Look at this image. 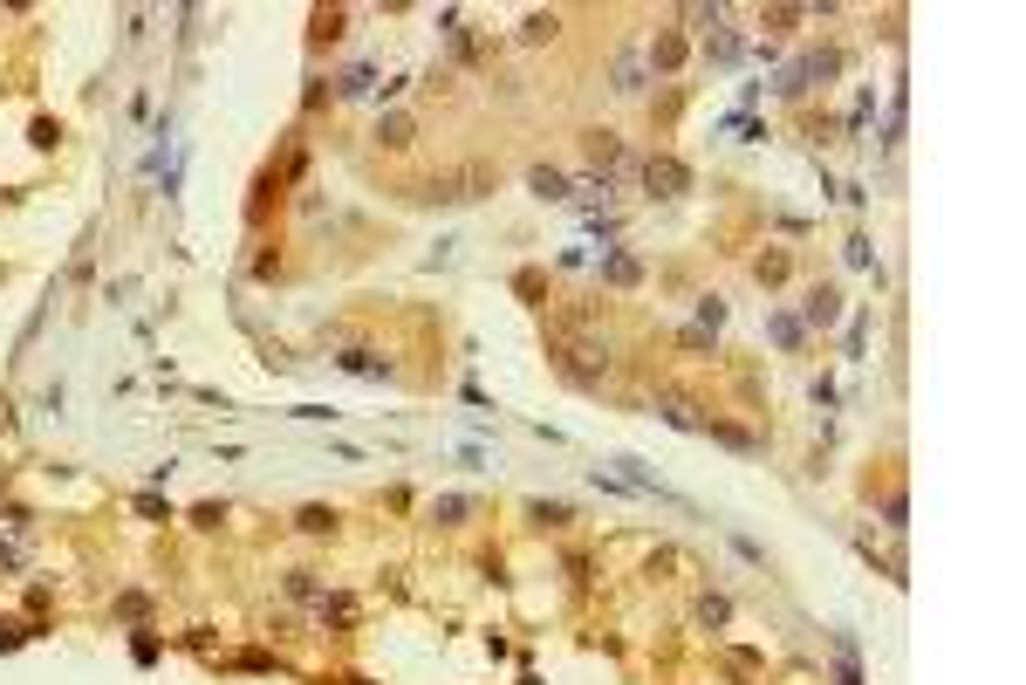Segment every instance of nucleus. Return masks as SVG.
<instances>
[{"mask_svg":"<svg viewBox=\"0 0 1026 685\" xmlns=\"http://www.w3.org/2000/svg\"><path fill=\"white\" fill-rule=\"evenodd\" d=\"M377 137H384L390 151H404V144H410V117H384V124H377Z\"/></svg>","mask_w":1026,"mask_h":685,"instance_id":"nucleus-6","label":"nucleus"},{"mask_svg":"<svg viewBox=\"0 0 1026 685\" xmlns=\"http://www.w3.org/2000/svg\"><path fill=\"white\" fill-rule=\"evenodd\" d=\"M712 439H725V446H739V452H760V439L739 432V425H712Z\"/></svg>","mask_w":1026,"mask_h":685,"instance_id":"nucleus-7","label":"nucleus"},{"mask_svg":"<svg viewBox=\"0 0 1026 685\" xmlns=\"http://www.w3.org/2000/svg\"><path fill=\"white\" fill-rule=\"evenodd\" d=\"M479 192H493V172L486 165H465V172H445V179H432L417 199H445V206H465V199H479Z\"/></svg>","mask_w":1026,"mask_h":685,"instance_id":"nucleus-1","label":"nucleus"},{"mask_svg":"<svg viewBox=\"0 0 1026 685\" xmlns=\"http://www.w3.org/2000/svg\"><path fill=\"white\" fill-rule=\"evenodd\" d=\"M527 185H534L540 199H568V179H562V172H547V165H534V179H527Z\"/></svg>","mask_w":1026,"mask_h":685,"instance_id":"nucleus-5","label":"nucleus"},{"mask_svg":"<svg viewBox=\"0 0 1026 685\" xmlns=\"http://www.w3.org/2000/svg\"><path fill=\"white\" fill-rule=\"evenodd\" d=\"M465 514H472V501H465V494H445V501L432 507V521H438V527H459Z\"/></svg>","mask_w":1026,"mask_h":685,"instance_id":"nucleus-4","label":"nucleus"},{"mask_svg":"<svg viewBox=\"0 0 1026 685\" xmlns=\"http://www.w3.org/2000/svg\"><path fill=\"white\" fill-rule=\"evenodd\" d=\"M678 55H685V42L678 35H657V69H678Z\"/></svg>","mask_w":1026,"mask_h":685,"instance_id":"nucleus-11","label":"nucleus"},{"mask_svg":"<svg viewBox=\"0 0 1026 685\" xmlns=\"http://www.w3.org/2000/svg\"><path fill=\"white\" fill-rule=\"evenodd\" d=\"M7 644H21V624H0V651H7Z\"/></svg>","mask_w":1026,"mask_h":685,"instance_id":"nucleus-13","label":"nucleus"},{"mask_svg":"<svg viewBox=\"0 0 1026 685\" xmlns=\"http://www.w3.org/2000/svg\"><path fill=\"white\" fill-rule=\"evenodd\" d=\"M760 281H787V254H767L760 261Z\"/></svg>","mask_w":1026,"mask_h":685,"instance_id":"nucleus-12","label":"nucleus"},{"mask_svg":"<svg viewBox=\"0 0 1026 685\" xmlns=\"http://www.w3.org/2000/svg\"><path fill=\"white\" fill-rule=\"evenodd\" d=\"M555 27H562V21H555V14H527V27H520V35H527V42H547Z\"/></svg>","mask_w":1026,"mask_h":685,"instance_id":"nucleus-10","label":"nucleus"},{"mask_svg":"<svg viewBox=\"0 0 1026 685\" xmlns=\"http://www.w3.org/2000/svg\"><path fill=\"white\" fill-rule=\"evenodd\" d=\"M589 158H595V165H616L623 151H616V137H609V131H595V137H589Z\"/></svg>","mask_w":1026,"mask_h":685,"instance_id":"nucleus-9","label":"nucleus"},{"mask_svg":"<svg viewBox=\"0 0 1026 685\" xmlns=\"http://www.w3.org/2000/svg\"><path fill=\"white\" fill-rule=\"evenodd\" d=\"M302 527H308V535H329V527H335V507H302Z\"/></svg>","mask_w":1026,"mask_h":685,"instance_id":"nucleus-8","label":"nucleus"},{"mask_svg":"<svg viewBox=\"0 0 1026 685\" xmlns=\"http://www.w3.org/2000/svg\"><path fill=\"white\" fill-rule=\"evenodd\" d=\"M643 179H650V192H664V199L692 192V172H685L678 158H650V165H643Z\"/></svg>","mask_w":1026,"mask_h":685,"instance_id":"nucleus-2","label":"nucleus"},{"mask_svg":"<svg viewBox=\"0 0 1026 685\" xmlns=\"http://www.w3.org/2000/svg\"><path fill=\"white\" fill-rule=\"evenodd\" d=\"M835 316H842V295H835V289L808 295V322H835Z\"/></svg>","mask_w":1026,"mask_h":685,"instance_id":"nucleus-3","label":"nucleus"}]
</instances>
